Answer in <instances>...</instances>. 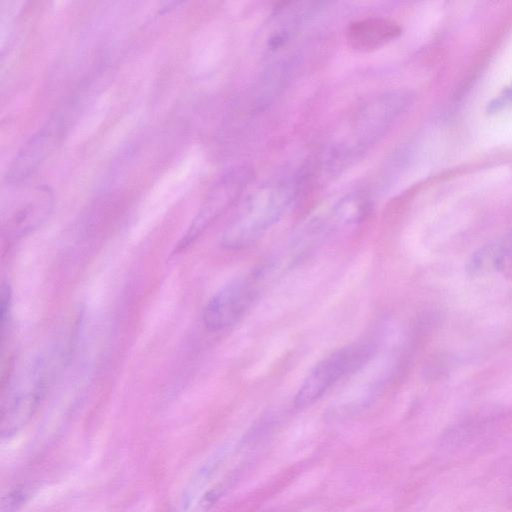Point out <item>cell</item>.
Listing matches in <instances>:
<instances>
[{"instance_id":"2","label":"cell","mask_w":512,"mask_h":512,"mask_svg":"<svg viewBox=\"0 0 512 512\" xmlns=\"http://www.w3.org/2000/svg\"><path fill=\"white\" fill-rule=\"evenodd\" d=\"M266 268L233 279L206 304L203 322L211 331L223 330L236 323L258 295Z\"/></svg>"},{"instance_id":"1","label":"cell","mask_w":512,"mask_h":512,"mask_svg":"<svg viewBox=\"0 0 512 512\" xmlns=\"http://www.w3.org/2000/svg\"><path fill=\"white\" fill-rule=\"evenodd\" d=\"M375 345L355 342L334 350L322 358L309 372L295 396V406L306 407L347 375L361 369L371 358Z\"/></svg>"},{"instance_id":"6","label":"cell","mask_w":512,"mask_h":512,"mask_svg":"<svg viewBox=\"0 0 512 512\" xmlns=\"http://www.w3.org/2000/svg\"><path fill=\"white\" fill-rule=\"evenodd\" d=\"M52 145L53 136L48 129H43L33 135L13 159L7 179L10 182H18L28 177L42 162Z\"/></svg>"},{"instance_id":"5","label":"cell","mask_w":512,"mask_h":512,"mask_svg":"<svg viewBox=\"0 0 512 512\" xmlns=\"http://www.w3.org/2000/svg\"><path fill=\"white\" fill-rule=\"evenodd\" d=\"M52 206L48 188H37L28 201L9 215L4 223L8 235H22L37 227L49 214Z\"/></svg>"},{"instance_id":"7","label":"cell","mask_w":512,"mask_h":512,"mask_svg":"<svg viewBox=\"0 0 512 512\" xmlns=\"http://www.w3.org/2000/svg\"><path fill=\"white\" fill-rule=\"evenodd\" d=\"M227 181L220 182L208 195L186 235L178 246L184 249L193 242L229 205L233 199L234 189L229 188Z\"/></svg>"},{"instance_id":"3","label":"cell","mask_w":512,"mask_h":512,"mask_svg":"<svg viewBox=\"0 0 512 512\" xmlns=\"http://www.w3.org/2000/svg\"><path fill=\"white\" fill-rule=\"evenodd\" d=\"M45 366L37 361L18 376L3 400L0 430L3 437L17 433L32 417L43 394Z\"/></svg>"},{"instance_id":"4","label":"cell","mask_w":512,"mask_h":512,"mask_svg":"<svg viewBox=\"0 0 512 512\" xmlns=\"http://www.w3.org/2000/svg\"><path fill=\"white\" fill-rule=\"evenodd\" d=\"M400 32L401 28L396 22L372 17L351 23L347 30V40L352 48L367 52L382 47Z\"/></svg>"},{"instance_id":"8","label":"cell","mask_w":512,"mask_h":512,"mask_svg":"<svg viewBox=\"0 0 512 512\" xmlns=\"http://www.w3.org/2000/svg\"><path fill=\"white\" fill-rule=\"evenodd\" d=\"M512 255V242L502 241L488 245L477 251L469 260L468 270L473 275L495 271L504 265Z\"/></svg>"}]
</instances>
